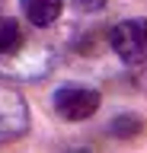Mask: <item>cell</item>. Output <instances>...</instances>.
I'll return each instance as SVG.
<instances>
[{"instance_id":"1","label":"cell","mask_w":147,"mask_h":153,"mask_svg":"<svg viewBox=\"0 0 147 153\" xmlns=\"http://www.w3.org/2000/svg\"><path fill=\"white\" fill-rule=\"evenodd\" d=\"M51 64H54V54L48 45L26 48V42H22L16 51L0 54V76L3 80H39L42 74L51 70Z\"/></svg>"},{"instance_id":"2","label":"cell","mask_w":147,"mask_h":153,"mask_svg":"<svg viewBox=\"0 0 147 153\" xmlns=\"http://www.w3.org/2000/svg\"><path fill=\"white\" fill-rule=\"evenodd\" d=\"M109 45L122 64H147V19H122L109 29Z\"/></svg>"},{"instance_id":"3","label":"cell","mask_w":147,"mask_h":153,"mask_svg":"<svg viewBox=\"0 0 147 153\" xmlns=\"http://www.w3.org/2000/svg\"><path fill=\"white\" fill-rule=\"evenodd\" d=\"M51 102H54V112H58L64 121H83V118H90V115L99 112L102 96H99V89H93V86L64 83V86L54 89Z\"/></svg>"},{"instance_id":"4","label":"cell","mask_w":147,"mask_h":153,"mask_svg":"<svg viewBox=\"0 0 147 153\" xmlns=\"http://www.w3.org/2000/svg\"><path fill=\"white\" fill-rule=\"evenodd\" d=\"M29 131V105L13 86L0 83V143H10Z\"/></svg>"},{"instance_id":"5","label":"cell","mask_w":147,"mask_h":153,"mask_svg":"<svg viewBox=\"0 0 147 153\" xmlns=\"http://www.w3.org/2000/svg\"><path fill=\"white\" fill-rule=\"evenodd\" d=\"M19 7H22L26 19H29L35 29H45V26H51V22L61 16L64 0H19Z\"/></svg>"},{"instance_id":"6","label":"cell","mask_w":147,"mask_h":153,"mask_svg":"<svg viewBox=\"0 0 147 153\" xmlns=\"http://www.w3.org/2000/svg\"><path fill=\"white\" fill-rule=\"evenodd\" d=\"M22 42H26V35H22V26H19L13 16H0V54H10V51H16Z\"/></svg>"},{"instance_id":"7","label":"cell","mask_w":147,"mask_h":153,"mask_svg":"<svg viewBox=\"0 0 147 153\" xmlns=\"http://www.w3.org/2000/svg\"><path fill=\"white\" fill-rule=\"evenodd\" d=\"M109 131L115 134V137H137V134L144 131V121L137 115H115L112 124H109Z\"/></svg>"},{"instance_id":"8","label":"cell","mask_w":147,"mask_h":153,"mask_svg":"<svg viewBox=\"0 0 147 153\" xmlns=\"http://www.w3.org/2000/svg\"><path fill=\"white\" fill-rule=\"evenodd\" d=\"M106 3L109 0H74V7H77L80 13H102Z\"/></svg>"},{"instance_id":"9","label":"cell","mask_w":147,"mask_h":153,"mask_svg":"<svg viewBox=\"0 0 147 153\" xmlns=\"http://www.w3.org/2000/svg\"><path fill=\"white\" fill-rule=\"evenodd\" d=\"M0 3H3V0H0Z\"/></svg>"}]
</instances>
